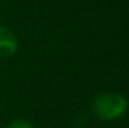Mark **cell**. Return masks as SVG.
Wrapping results in <instances>:
<instances>
[{
	"mask_svg": "<svg viewBox=\"0 0 129 128\" xmlns=\"http://www.w3.org/2000/svg\"><path fill=\"white\" fill-rule=\"evenodd\" d=\"M126 96L117 92H102L98 94L92 101V113L99 121H116L120 119L128 112Z\"/></svg>",
	"mask_w": 129,
	"mask_h": 128,
	"instance_id": "cell-1",
	"label": "cell"
},
{
	"mask_svg": "<svg viewBox=\"0 0 129 128\" xmlns=\"http://www.w3.org/2000/svg\"><path fill=\"white\" fill-rule=\"evenodd\" d=\"M20 47L17 35L12 32L9 27L0 24V60L9 59L17 53Z\"/></svg>",
	"mask_w": 129,
	"mask_h": 128,
	"instance_id": "cell-2",
	"label": "cell"
},
{
	"mask_svg": "<svg viewBox=\"0 0 129 128\" xmlns=\"http://www.w3.org/2000/svg\"><path fill=\"white\" fill-rule=\"evenodd\" d=\"M5 128H35V127H33V124L30 121L23 119V118H17V119L11 121Z\"/></svg>",
	"mask_w": 129,
	"mask_h": 128,
	"instance_id": "cell-3",
	"label": "cell"
}]
</instances>
